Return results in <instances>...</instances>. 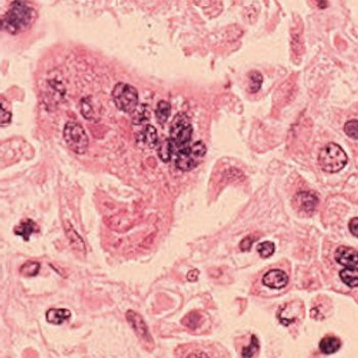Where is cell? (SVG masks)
<instances>
[{
	"mask_svg": "<svg viewBox=\"0 0 358 358\" xmlns=\"http://www.w3.org/2000/svg\"><path fill=\"white\" fill-rule=\"evenodd\" d=\"M340 277L342 281L350 288H355L358 286V268L346 267L341 270Z\"/></svg>",
	"mask_w": 358,
	"mask_h": 358,
	"instance_id": "2e32d148",
	"label": "cell"
},
{
	"mask_svg": "<svg viewBox=\"0 0 358 358\" xmlns=\"http://www.w3.org/2000/svg\"><path fill=\"white\" fill-rule=\"evenodd\" d=\"M112 98L115 106L124 113L131 114L138 106V93L133 86L118 83L113 89Z\"/></svg>",
	"mask_w": 358,
	"mask_h": 358,
	"instance_id": "8992f818",
	"label": "cell"
},
{
	"mask_svg": "<svg viewBox=\"0 0 358 358\" xmlns=\"http://www.w3.org/2000/svg\"><path fill=\"white\" fill-rule=\"evenodd\" d=\"M294 202L299 212L311 214L318 204V197L311 193L302 192L296 194Z\"/></svg>",
	"mask_w": 358,
	"mask_h": 358,
	"instance_id": "ba28073f",
	"label": "cell"
},
{
	"mask_svg": "<svg viewBox=\"0 0 358 358\" xmlns=\"http://www.w3.org/2000/svg\"><path fill=\"white\" fill-rule=\"evenodd\" d=\"M336 261L345 267H354L358 264V252L350 247H339L335 254Z\"/></svg>",
	"mask_w": 358,
	"mask_h": 358,
	"instance_id": "30bf717a",
	"label": "cell"
},
{
	"mask_svg": "<svg viewBox=\"0 0 358 358\" xmlns=\"http://www.w3.org/2000/svg\"><path fill=\"white\" fill-rule=\"evenodd\" d=\"M199 270L196 269H193V270H191L190 273L188 274V280L190 281H195L197 279V276H199Z\"/></svg>",
	"mask_w": 358,
	"mask_h": 358,
	"instance_id": "f546056e",
	"label": "cell"
},
{
	"mask_svg": "<svg viewBox=\"0 0 358 358\" xmlns=\"http://www.w3.org/2000/svg\"><path fill=\"white\" fill-rule=\"evenodd\" d=\"M207 152L206 145L203 141H196L187 149L180 150L176 153L175 166L181 171H191L201 163Z\"/></svg>",
	"mask_w": 358,
	"mask_h": 358,
	"instance_id": "277c9868",
	"label": "cell"
},
{
	"mask_svg": "<svg viewBox=\"0 0 358 358\" xmlns=\"http://www.w3.org/2000/svg\"><path fill=\"white\" fill-rule=\"evenodd\" d=\"M173 153H174L173 145H172V142L169 138L164 139L161 143L159 144L158 155H159V158L161 159L164 163H168L170 161L171 156Z\"/></svg>",
	"mask_w": 358,
	"mask_h": 358,
	"instance_id": "e0dca14e",
	"label": "cell"
},
{
	"mask_svg": "<svg viewBox=\"0 0 358 358\" xmlns=\"http://www.w3.org/2000/svg\"><path fill=\"white\" fill-rule=\"evenodd\" d=\"M193 127L189 117L184 113L177 114L172 120L170 126V138L169 139L173 145L174 152L187 149L190 146L192 140Z\"/></svg>",
	"mask_w": 358,
	"mask_h": 358,
	"instance_id": "3957f363",
	"label": "cell"
},
{
	"mask_svg": "<svg viewBox=\"0 0 358 358\" xmlns=\"http://www.w3.org/2000/svg\"><path fill=\"white\" fill-rule=\"evenodd\" d=\"M170 112H171V106L168 102L161 101L158 103L156 109V118L160 124H164V123L168 120Z\"/></svg>",
	"mask_w": 358,
	"mask_h": 358,
	"instance_id": "d6986e66",
	"label": "cell"
},
{
	"mask_svg": "<svg viewBox=\"0 0 358 358\" xmlns=\"http://www.w3.org/2000/svg\"><path fill=\"white\" fill-rule=\"evenodd\" d=\"M71 317V312L65 308H52L46 312V320L49 324L61 325Z\"/></svg>",
	"mask_w": 358,
	"mask_h": 358,
	"instance_id": "7c38bea8",
	"label": "cell"
},
{
	"mask_svg": "<svg viewBox=\"0 0 358 358\" xmlns=\"http://www.w3.org/2000/svg\"><path fill=\"white\" fill-rule=\"evenodd\" d=\"M258 238H253V236H248L246 237L240 244V248L243 252H247V251H250L251 247H252V244L257 240Z\"/></svg>",
	"mask_w": 358,
	"mask_h": 358,
	"instance_id": "83f0119b",
	"label": "cell"
},
{
	"mask_svg": "<svg viewBox=\"0 0 358 358\" xmlns=\"http://www.w3.org/2000/svg\"><path fill=\"white\" fill-rule=\"evenodd\" d=\"M36 15V11L27 2H11L9 9L1 18V29L10 34H19L31 26Z\"/></svg>",
	"mask_w": 358,
	"mask_h": 358,
	"instance_id": "6da1fadb",
	"label": "cell"
},
{
	"mask_svg": "<svg viewBox=\"0 0 358 358\" xmlns=\"http://www.w3.org/2000/svg\"><path fill=\"white\" fill-rule=\"evenodd\" d=\"M262 281L264 286L270 289L278 290L285 288L288 285L289 277L285 271L280 269H273L264 275Z\"/></svg>",
	"mask_w": 358,
	"mask_h": 358,
	"instance_id": "9c48e42d",
	"label": "cell"
},
{
	"mask_svg": "<svg viewBox=\"0 0 358 358\" xmlns=\"http://www.w3.org/2000/svg\"><path fill=\"white\" fill-rule=\"evenodd\" d=\"M0 124H1V127H5L7 126L9 123H10V120H11V113L9 112V110H6L4 109V106L3 104H1V109H0Z\"/></svg>",
	"mask_w": 358,
	"mask_h": 358,
	"instance_id": "4316f807",
	"label": "cell"
},
{
	"mask_svg": "<svg viewBox=\"0 0 358 358\" xmlns=\"http://www.w3.org/2000/svg\"><path fill=\"white\" fill-rule=\"evenodd\" d=\"M257 251L262 258H268L274 255L275 251V246L271 242H263L257 246Z\"/></svg>",
	"mask_w": 358,
	"mask_h": 358,
	"instance_id": "603a6c76",
	"label": "cell"
},
{
	"mask_svg": "<svg viewBox=\"0 0 358 358\" xmlns=\"http://www.w3.org/2000/svg\"><path fill=\"white\" fill-rule=\"evenodd\" d=\"M81 112L85 119L87 120H94L95 114L93 107L90 104V98L85 97L81 101Z\"/></svg>",
	"mask_w": 358,
	"mask_h": 358,
	"instance_id": "7402d4cb",
	"label": "cell"
},
{
	"mask_svg": "<svg viewBox=\"0 0 358 358\" xmlns=\"http://www.w3.org/2000/svg\"><path fill=\"white\" fill-rule=\"evenodd\" d=\"M341 347V341L332 336L325 337L319 343V350L324 354H332L337 352Z\"/></svg>",
	"mask_w": 358,
	"mask_h": 358,
	"instance_id": "5bb4252c",
	"label": "cell"
},
{
	"mask_svg": "<svg viewBox=\"0 0 358 358\" xmlns=\"http://www.w3.org/2000/svg\"><path fill=\"white\" fill-rule=\"evenodd\" d=\"M348 227H349V230L353 234V236L356 237V238H358V217L352 218L349 221Z\"/></svg>",
	"mask_w": 358,
	"mask_h": 358,
	"instance_id": "f1b7e54d",
	"label": "cell"
},
{
	"mask_svg": "<svg viewBox=\"0 0 358 358\" xmlns=\"http://www.w3.org/2000/svg\"><path fill=\"white\" fill-rule=\"evenodd\" d=\"M258 350H259V342H258V339L256 338V336H252V340H251L250 346L244 349L243 356L244 357H252L254 355V353H256Z\"/></svg>",
	"mask_w": 358,
	"mask_h": 358,
	"instance_id": "484cf974",
	"label": "cell"
},
{
	"mask_svg": "<svg viewBox=\"0 0 358 358\" xmlns=\"http://www.w3.org/2000/svg\"><path fill=\"white\" fill-rule=\"evenodd\" d=\"M131 119L133 124H143L147 120L150 119V114L147 112V109L145 105H138L133 112L131 113Z\"/></svg>",
	"mask_w": 358,
	"mask_h": 358,
	"instance_id": "ac0fdd59",
	"label": "cell"
},
{
	"mask_svg": "<svg viewBox=\"0 0 358 358\" xmlns=\"http://www.w3.org/2000/svg\"><path fill=\"white\" fill-rule=\"evenodd\" d=\"M126 319L129 325L132 327L133 330L137 332V335H138L145 342L152 341L149 329H147V326L140 314L135 312L134 310H128L126 312Z\"/></svg>",
	"mask_w": 358,
	"mask_h": 358,
	"instance_id": "52a82bcc",
	"label": "cell"
},
{
	"mask_svg": "<svg viewBox=\"0 0 358 358\" xmlns=\"http://www.w3.org/2000/svg\"><path fill=\"white\" fill-rule=\"evenodd\" d=\"M348 162L346 153L342 147L334 142L324 146L318 156L320 168L328 173H337L341 171Z\"/></svg>",
	"mask_w": 358,
	"mask_h": 358,
	"instance_id": "7a4b0ae2",
	"label": "cell"
},
{
	"mask_svg": "<svg viewBox=\"0 0 358 358\" xmlns=\"http://www.w3.org/2000/svg\"><path fill=\"white\" fill-rule=\"evenodd\" d=\"M64 139L69 149L77 155H83L88 149L89 139L82 125L77 122H68L64 128Z\"/></svg>",
	"mask_w": 358,
	"mask_h": 358,
	"instance_id": "5b68a950",
	"label": "cell"
},
{
	"mask_svg": "<svg viewBox=\"0 0 358 358\" xmlns=\"http://www.w3.org/2000/svg\"><path fill=\"white\" fill-rule=\"evenodd\" d=\"M40 264L36 261H27L20 269L22 275L26 277H33L39 274Z\"/></svg>",
	"mask_w": 358,
	"mask_h": 358,
	"instance_id": "ffe728a7",
	"label": "cell"
},
{
	"mask_svg": "<svg viewBox=\"0 0 358 358\" xmlns=\"http://www.w3.org/2000/svg\"><path fill=\"white\" fill-rule=\"evenodd\" d=\"M137 140L140 145L149 147V149H153V147L157 146L158 133L156 128L152 125H146L138 135Z\"/></svg>",
	"mask_w": 358,
	"mask_h": 358,
	"instance_id": "8fae6325",
	"label": "cell"
},
{
	"mask_svg": "<svg viewBox=\"0 0 358 358\" xmlns=\"http://www.w3.org/2000/svg\"><path fill=\"white\" fill-rule=\"evenodd\" d=\"M249 90L252 93L257 92L261 88V85L263 82L262 75L259 72H251L249 75Z\"/></svg>",
	"mask_w": 358,
	"mask_h": 358,
	"instance_id": "44dd1931",
	"label": "cell"
},
{
	"mask_svg": "<svg viewBox=\"0 0 358 358\" xmlns=\"http://www.w3.org/2000/svg\"><path fill=\"white\" fill-rule=\"evenodd\" d=\"M200 322H201V316L196 312H191L183 319V324L191 329H195L200 325Z\"/></svg>",
	"mask_w": 358,
	"mask_h": 358,
	"instance_id": "d4e9b609",
	"label": "cell"
},
{
	"mask_svg": "<svg viewBox=\"0 0 358 358\" xmlns=\"http://www.w3.org/2000/svg\"><path fill=\"white\" fill-rule=\"evenodd\" d=\"M37 230L36 223L31 219H26L15 228V233L19 237H22L25 241H29L31 234Z\"/></svg>",
	"mask_w": 358,
	"mask_h": 358,
	"instance_id": "4fadbf2b",
	"label": "cell"
},
{
	"mask_svg": "<svg viewBox=\"0 0 358 358\" xmlns=\"http://www.w3.org/2000/svg\"><path fill=\"white\" fill-rule=\"evenodd\" d=\"M344 131L349 138L358 140V120H350L344 125Z\"/></svg>",
	"mask_w": 358,
	"mask_h": 358,
	"instance_id": "cb8c5ba5",
	"label": "cell"
},
{
	"mask_svg": "<svg viewBox=\"0 0 358 358\" xmlns=\"http://www.w3.org/2000/svg\"><path fill=\"white\" fill-rule=\"evenodd\" d=\"M66 225H67L66 233H67V237L70 241L72 248L79 252L85 253V246H84L83 240L80 238V236L76 232V230L73 228V226L71 224H69V222H66Z\"/></svg>",
	"mask_w": 358,
	"mask_h": 358,
	"instance_id": "9a60e30c",
	"label": "cell"
}]
</instances>
